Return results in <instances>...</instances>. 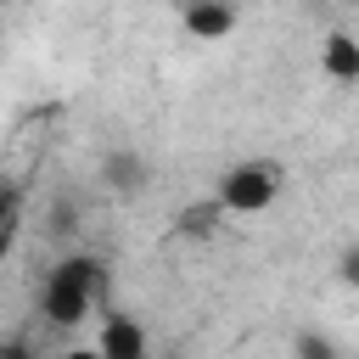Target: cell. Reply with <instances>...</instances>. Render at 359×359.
Segmentation results:
<instances>
[{
    "instance_id": "5b68a950",
    "label": "cell",
    "mask_w": 359,
    "mask_h": 359,
    "mask_svg": "<svg viewBox=\"0 0 359 359\" xmlns=\"http://www.w3.org/2000/svg\"><path fill=\"white\" fill-rule=\"evenodd\" d=\"M101 180H107L112 191H140V185H146V157L129 151V146H123V151H107V157H101Z\"/></svg>"
},
{
    "instance_id": "6da1fadb",
    "label": "cell",
    "mask_w": 359,
    "mask_h": 359,
    "mask_svg": "<svg viewBox=\"0 0 359 359\" xmlns=\"http://www.w3.org/2000/svg\"><path fill=\"white\" fill-rule=\"evenodd\" d=\"M101 292V258H90V252H73V258H62L56 269H50V280H45V292H39V314L50 320V325H79L84 314H90V297Z\"/></svg>"
},
{
    "instance_id": "9c48e42d",
    "label": "cell",
    "mask_w": 359,
    "mask_h": 359,
    "mask_svg": "<svg viewBox=\"0 0 359 359\" xmlns=\"http://www.w3.org/2000/svg\"><path fill=\"white\" fill-rule=\"evenodd\" d=\"M50 230H56V236H67V230H73V202H56V213H50Z\"/></svg>"
},
{
    "instance_id": "8992f818",
    "label": "cell",
    "mask_w": 359,
    "mask_h": 359,
    "mask_svg": "<svg viewBox=\"0 0 359 359\" xmlns=\"http://www.w3.org/2000/svg\"><path fill=\"white\" fill-rule=\"evenodd\" d=\"M219 224H224V202H219V196H208V202H191V208H180V213H174V230H180V236H191V241L213 236Z\"/></svg>"
},
{
    "instance_id": "8fae6325",
    "label": "cell",
    "mask_w": 359,
    "mask_h": 359,
    "mask_svg": "<svg viewBox=\"0 0 359 359\" xmlns=\"http://www.w3.org/2000/svg\"><path fill=\"white\" fill-rule=\"evenodd\" d=\"M0 359H28V342H0Z\"/></svg>"
},
{
    "instance_id": "ba28073f",
    "label": "cell",
    "mask_w": 359,
    "mask_h": 359,
    "mask_svg": "<svg viewBox=\"0 0 359 359\" xmlns=\"http://www.w3.org/2000/svg\"><path fill=\"white\" fill-rule=\"evenodd\" d=\"M337 275H342L348 286H359V247H348V252H342V264H337Z\"/></svg>"
},
{
    "instance_id": "7c38bea8",
    "label": "cell",
    "mask_w": 359,
    "mask_h": 359,
    "mask_svg": "<svg viewBox=\"0 0 359 359\" xmlns=\"http://www.w3.org/2000/svg\"><path fill=\"white\" fill-rule=\"evenodd\" d=\"M6 213H11V196H0V219H6Z\"/></svg>"
},
{
    "instance_id": "7a4b0ae2",
    "label": "cell",
    "mask_w": 359,
    "mask_h": 359,
    "mask_svg": "<svg viewBox=\"0 0 359 359\" xmlns=\"http://www.w3.org/2000/svg\"><path fill=\"white\" fill-rule=\"evenodd\" d=\"M213 196L224 202V213H264V208L280 196V168H275V163H236V168L219 180Z\"/></svg>"
},
{
    "instance_id": "277c9868",
    "label": "cell",
    "mask_w": 359,
    "mask_h": 359,
    "mask_svg": "<svg viewBox=\"0 0 359 359\" xmlns=\"http://www.w3.org/2000/svg\"><path fill=\"white\" fill-rule=\"evenodd\" d=\"M95 348H101L107 359H140V353H146V331H140L135 320H107L101 337H95Z\"/></svg>"
},
{
    "instance_id": "3957f363",
    "label": "cell",
    "mask_w": 359,
    "mask_h": 359,
    "mask_svg": "<svg viewBox=\"0 0 359 359\" xmlns=\"http://www.w3.org/2000/svg\"><path fill=\"white\" fill-rule=\"evenodd\" d=\"M180 22H185V34H196V39H224V34L236 28V6H230V0H185Z\"/></svg>"
},
{
    "instance_id": "30bf717a",
    "label": "cell",
    "mask_w": 359,
    "mask_h": 359,
    "mask_svg": "<svg viewBox=\"0 0 359 359\" xmlns=\"http://www.w3.org/2000/svg\"><path fill=\"white\" fill-rule=\"evenodd\" d=\"M297 353H331L325 337H297Z\"/></svg>"
},
{
    "instance_id": "52a82bcc",
    "label": "cell",
    "mask_w": 359,
    "mask_h": 359,
    "mask_svg": "<svg viewBox=\"0 0 359 359\" xmlns=\"http://www.w3.org/2000/svg\"><path fill=\"white\" fill-rule=\"evenodd\" d=\"M320 56H325V73H331L337 84H353V79H359V39H353V34H331Z\"/></svg>"
}]
</instances>
